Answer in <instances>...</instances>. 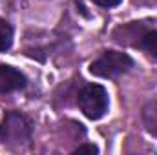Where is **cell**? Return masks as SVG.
Wrapping results in <instances>:
<instances>
[{
	"instance_id": "obj_1",
	"label": "cell",
	"mask_w": 157,
	"mask_h": 155,
	"mask_svg": "<svg viewBox=\"0 0 157 155\" xmlns=\"http://www.w3.org/2000/svg\"><path fill=\"white\" fill-rule=\"evenodd\" d=\"M77 104L80 112L91 120H99L108 112V91L101 84H86L77 95Z\"/></svg>"
},
{
	"instance_id": "obj_2",
	"label": "cell",
	"mask_w": 157,
	"mask_h": 155,
	"mask_svg": "<svg viewBox=\"0 0 157 155\" xmlns=\"http://www.w3.org/2000/svg\"><path fill=\"white\" fill-rule=\"evenodd\" d=\"M132 68H133L132 57L122 51H113V49L104 51L99 59H95L90 64L91 75L102 78H115L126 71H130Z\"/></svg>"
},
{
	"instance_id": "obj_3",
	"label": "cell",
	"mask_w": 157,
	"mask_h": 155,
	"mask_svg": "<svg viewBox=\"0 0 157 155\" xmlns=\"http://www.w3.org/2000/svg\"><path fill=\"white\" fill-rule=\"evenodd\" d=\"M0 141L4 144H26L31 141V122L20 112H7L0 124Z\"/></svg>"
},
{
	"instance_id": "obj_4",
	"label": "cell",
	"mask_w": 157,
	"mask_h": 155,
	"mask_svg": "<svg viewBox=\"0 0 157 155\" xmlns=\"http://www.w3.org/2000/svg\"><path fill=\"white\" fill-rule=\"evenodd\" d=\"M26 84H28V80L24 77V73H20L13 66L0 64V95L24 89Z\"/></svg>"
},
{
	"instance_id": "obj_5",
	"label": "cell",
	"mask_w": 157,
	"mask_h": 155,
	"mask_svg": "<svg viewBox=\"0 0 157 155\" xmlns=\"http://www.w3.org/2000/svg\"><path fill=\"white\" fill-rule=\"evenodd\" d=\"M141 119H143V124H144V130L157 137V99L148 100L144 106H143V112H141Z\"/></svg>"
},
{
	"instance_id": "obj_6",
	"label": "cell",
	"mask_w": 157,
	"mask_h": 155,
	"mask_svg": "<svg viewBox=\"0 0 157 155\" xmlns=\"http://www.w3.org/2000/svg\"><path fill=\"white\" fill-rule=\"evenodd\" d=\"M135 47L143 49L144 53H148L150 57L157 59V29H152V31H144L139 40L135 42Z\"/></svg>"
},
{
	"instance_id": "obj_7",
	"label": "cell",
	"mask_w": 157,
	"mask_h": 155,
	"mask_svg": "<svg viewBox=\"0 0 157 155\" xmlns=\"http://www.w3.org/2000/svg\"><path fill=\"white\" fill-rule=\"evenodd\" d=\"M13 44V28L7 20L0 18V53L7 51Z\"/></svg>"
},
{
	"instance_id": "obj_8",
	"label": "cell",
	"mask_w": 157,
	"mask_h": 155,
	"mask_svg": "<svg viewBox=\"0 0 157 155\" xmlns=\"http://www.w3.org/2000/svg\"><path fill=\"white\" fill-rule=\"evenodd\" d=\"M97 152H99V148L93 144H82V146L75 148V153H97Z\"/></svg>"
},
{
	"instance_id": "obj_9",
	"label": "cell",
	"mask_w": 157,
	"mask_h": 155,
	"mask_svg": "<svg viewBox=\"0 0 157 155\" xmlns=\"http://www.w3.org/2000/svg\"><path fill=\"white\" fill-rule=\"evenodd\" d=\"M91 2L97 4V6H101V7H115L122 0H91Z\"/></svg>"
}]
</instances>
